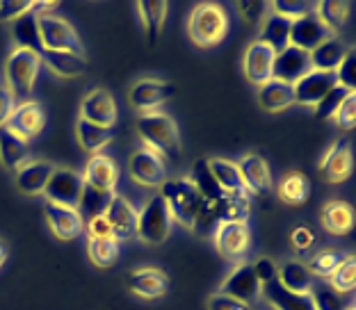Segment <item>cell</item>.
Instances as JSON below:
<instances>
[{"mask_svg": "<svg viewBox=\"0 0 356 310\" xmlns=\"http://www.w3.org/2000/svg\"><path fill=\"white\" fill-rule=\"evenodd\" d=\"M347 310H356V308H354V306H350V308H347Z\"/></svg>", "mask_w": 356, "mask_h": 310, "instance_id": "59", "label": "cell"}, {"mask_svg": "<svg viewBox=\"0 0 356 310\" xmlns=\"http://www.w3.org/2000/svg\"><path fill=\"white\" fill-rule=\"evenodd\" d=\"M32 5L35 3H0V21H5V23H14V21H19L21 16H28L32 14Z\"/></svg>", "mask_w": 356, "mask_h": 310, "instance_id": "55", "label": "cell"}, {"mask_svg": "<svg viewBox=\"0 0 356 310\" xmlns=\"http://www.w3.org/2000/svg\"><path fill=\"white\" fill-rule=\"evenodd\" d=\"M172 217H169L165 201L160 199V194L151 197L147 203L142 206V210L137 212V233L135 238L151 244V247H158V244H165L169 233H172Z\"/></svg>", "mask_w": 356, "mask_h": 310, "instance_id": "6", "label": "cell"}, {"mask_svg": "<svg viewBox=\"0 0 356 310\" xmlns=\"http://www.w3.org/2000/svg\"><path fill=\"white\" fill-rule=\"evenodd\" d=\"M210 174H213L215 183L220 185V190L224 194H249L245 181L240 176V169L233 160L226 158H208Z\"/></svg>", "mask_w": 356, "mask_h": 310, "instance_id": "31", "label": "cell"}, {"mask_svg": "<svg viewBox=\"0 0 356 310\" xmlns=\"http://www.w3.org/2000/svg\"><path fill=\"white\" fill-rule=\"evenodd\" d=\"M220 222H222L220 199H204V201H201V206H199L197 219H194L192 233L201 235V238H208V235H213V231H215Z\"/></svg>", "mask_w": 356, "mask_h": 310, "instance_id": "44", "label": "cell"}, {"mask_svg": "<svg viewBox=\"0 0 356 310\" xmlns=\"http://www.w3.org/2000/svg\"><path fill=\"white\" fill-rule=\"evenodd\" d=\"M83 231L87 233V240H105V238H112V228H110L108 219H105V215H96V217L85 219V228H83Z\"/></svg>", "mask_w": 356, "mask_h": 310, "instance_id": "52", "label": "cell"}, {"mask_svg": "<svg viewBox=\"0 0 356 310\" xmlns=\"http://www.w3.org/2000/svg\"><path fill=\"white\" fill-rule=\"evenodd\" d=\"M103 215L110 222L112 238H115L119 244H124V242L135 238V233H137V210L126 197H119V194H115L112 201H110L108 210H105Z\"/></svg>", "mask_w": 356, "mask_h": 310, "instance_id": "19", "label": "cell"}, {"mask_svg": "<svg viewBox=\"0 0 356 310\" xmlns=\"http://www.w3.org/2000/svg\"><path fill=\"white\" fill-rule=\"evenodd\" d=\"M256 99H258V105H261L265 112H272V114L283 112V110H288L290 105H295L293 85L279 83V80H274V78L258 87Z\"/></svg>", "mask_w": 356, "mask_h": 310, "instance_id": "28", "label": "cell"}, {"mask_svg": "<svg viewBox=\"0 0 356 310\" xmlns=\"http://www.w3.org/2000/svg\"><path fill=\"white\" fill-rule=\"evenodd\" d=\"M274 53L272 48H267L261 42H254L245 48V57H242V71L245 78L254 87L265 85L267 80H272V64H274Z\"/></svg>", "mask_w": 356, "mask_h": 310, "instance_id": "23", "label": "cell"}, {"mask_svg": "<svg viewBox=\"0 0 356 310\" xmlns=\"http://www.w3.org/2000/svg\"><path fill=\"white\" fill-rule=\"evenodd\" d=\"M331 121H334V124L338 128H343V130H352L354 128V124H356V92H352L350 96H347Z\"/></svg>", "mask_w": 356, "mask_h": 310, "instance_id": "50", "label": "cell"}, {"mask_svg": "<svg viewBox=\"0 0 356 310\" xmlns=\"http://www.w3.org/2000/svg\"><path fill=\"white\" fill-rule=\"evenodd\" d=\"M331 35L322 28V23L315 19L313 12L290 23V39L288 42H290V46H295L304 53H311L313 48H318Z\"/></svg>", "mask_w": 356, "mask_h": 310, "instance_id": "24", "label": "cell"}, {"mask_svg": "<svg viewBox=\"0 0 356 310\" xmlns=\"http://www.w3.org/2000/svg\"><path fill=\"white\" fill-rule=\"evenodd\" d=\"M42 62L46 64V69L55 73L58 78L71 80L83 76L87 71V62L83 55L74 53H58V51H42Z\"/></svg>", "mask_w": 356, "mask_h": 310, "instance_id": "34", "label": "cell"}, {"mask_svg": "<svg viewBox=\"0 0 356 310\" xmlns=\"http://www.w3.org/2000/svg\"><path fill=\"white\" fill-rule=\"evenodd\" d=\"M347 258L345 251H338V249H320L315 251L311 256V260L306 263L309 272L313 274V279H320V281H327L331 274L336 272L341 263Z\"/></svg>", "mask_w": 356, "mask_h": 310, "instance_id": "39", "label": "cell"}, {"mask_svg": "<svg viewBox=\"0 0 356 310\" xmlns=\"http://www.w3.org/2000/svg\"><path fill=\"white\" fill-rule=\"evenodd\" d=\"M352 92L350 89H345V87H341V85H336L334 89H331V92L325 96V99H322L318 105H315V117L318 119H334V114L338 112V108H341L343 105V101L347 99V96H350Z\"/></svg>", "mask_w": 356, "mask_h": 310, "instance_id": "47", "label": "cell"}, {"mask_svg": "<svg viewBox=\"0 0 356 310\" xmlns=\"http://www.w3.org/2000/svg\"><path fill=\"white\" fill-rule=\"evenodd\" d=\"M160 199L165 201L172 222L192 231L199 206L204 199H201V194L197 192V187L192 185L190 178L188 176L167 178V181L160 185Z\"/></svg>", "mask_w": 356, "mask_h": 310, "instance_id": "4", "label": "cell"}, {"mask_svg": "<svg viewBox=\"0 0 356 310\" xmlns=\"http://www.w3.org/2000/svg\"><path fill=\"white\" fill-rule=\"evenodd\" d=\"M53 171H55L53 162L30 158L26 165H21L14 171V183L19 187V192H23L26 197H44V190L48 181H51Z\"/></svg>", "mask_w": 356, "mask_h": 310, "instance_id": "21", "label": "cell"}, {"mask_svg": "<svg viewBox=\"0 0 356 310\" xmlns=\"http://www.w3.org/2000/svg\"><path fill=\"white\" fill-rule=\"evenodd\" d=\"M315 231L311 226H297L293 228V233H290V244H293V249L297 254H306V251L313 249L315 244Z\"/></svg>", "mask_w": 356, "mask_h": 310, "instance_id": "51", "label": "cell"}, {"mask_svg": "<svg viewBox=\"0 0 356 310\" xmlns=\"http://www.w3.org/2000/svg\"><path fill=\"white\" fill-rule=\"evenodd\" d=\"M12 39L14 48H26V51L42 53V42H39V30H37V16L28 14L21 16L19 21L12 23Z\"/></svg>", "mask_w": 356, "mask_h": 310, "instance_id": "38", "label": "cell"}, {"mask_svg": "<svg viewBox=\"0 0 356 310\" xmlns=\"http://www.w3.org/2000/svg\"><path fill=\"white\" fill-rule=\"evenodd\" d=\"M277 281L281 283L283 290L293 292V295H309L313 288V274L309 272V267L302 260H286L279 267V276Z\"/></svg>", "mask_w": 356, "mask_h": 310, "instance_id": "29", "label": "cell"}, {"mask_svg": "<svg viewBox=\"0 0 356 310\" xmlns=\"http://www.w3.org/2000/svg\"><path fill=\"white\" fill-rule=\"evenodd\" d=\"M229 35V14L217 3H201L188 14V37L197 48H215Z\"/></svg>", "mask_w": 356, "mask_h": 310, "instance_id": "1", "label": "cell"}, {"mask_svg": "<svg viewBox=\"0 0 356 310\" xmlns=\"http://www.w3.org/2000/svg\"><path fill=\"white\" fill-rule=\"evenodd\" d=\"M135 12L140 14V23H142L144 32H147L149 44L153 46L158 42V37L163 35L169 5L167 3H137Z\"/></svg>", "mask_w": 356, "mask_h": 310, "instance_id": "37", "label": "cell"}, {"mask_svg": "<svg viewBox=\"0 0 356 310\" xmlns=\"http://www.w3.org/2000/svg\"><path fill=\"white\" fill-rule=\"evenodd\" d=\"M350 3H345V0H325V3H315L311 7L313 16L322 23V28H325L331 37H336L338 32H341L347 21H350Z\"/></svg>", "mask_w": 356, "mask_h": 310, "instance_id": "27", "label": "cell"}, {"mask_svg": "<svg viewBox=\"0 0 356 310\" xmlns=\"http://www.w3.org/2000/svg\"><path fill=\"white\" fill-rule=\"evenodd\" d=\"M320 174L327 183L338 185L345 183L352 176V146L347 137H338V140L329 146L325 155L320 158Z\"/></svg>", "mask_w": 356, "mask_h": 310, "instance_id": "12", "label": "cell"}, {"mask_svg": "<svg viewBox=\"0 0 356 310\" xmlns=\"http://www.w3.org/2000/svg\"><path fill=\"white\" fill-rule=\"evenodd\" d=\"M320 224L329 235H347L354 228V208L345 201L331 199L320 210Z\"/></svg>", "mask_w": 356, "mask_h": 310, "instance_id": "25", "label": "cell"}, {"mask_svg": "<svg viewBox=\"0 0 356 310\" xmlns=\"http://www.w3.org/2000/svg\"><path fill=\"white\" fill-rule=\"evenodd\" d=\"M137 135L144 146L158 151L163 158L181 155V130L167 112H144L137 117Z\"/></svg>", "mask_w": 356, "mask_h": 310, "instance_id": "2", "label": "cell"}, {"mask_svg": "<svg viewBox=\"0 0 356 310\" xmlns=\"http://www.w3.org/2000/svg\"><path fill=\"white\" fill-rule=\"evenodd\" d=\"M336 83L341 87H345V89H350V92H354V89H356V51H354V48H350L347 55L343 57V62L338 64Z\"/></svg>", "mask_w": 356, "mask_h": 310, "instance_id": "48", "label": "cell"}, {"mask_svg": "<svg viewBox=\"0 0 356 310\" xmlns=\"http://www.w3.org/2000/svg\"><path fill=\"white\" fill-rule=\"evenodd\" d=\"M311 71V60L309 53L299 51L295 46H286L283 51L274 55V64H272V78L279 80V83L286 85H295L299 78L306 76Z\"/></svg>", "mask_w": 356, "mask_h": 310, "instance_id": "22", "label": "cell"}, {"mask_svg": "<svg viewBox=\"0 0 356 310\" xmlns=\"http://www.w3.org/2000/svg\"><path fill=\"white\" fill-rule=\"evenodd\" d=\"M327 283L338 292V295H350V292H354V288H356V260L352 254H347V258L341 263V267L329 276Z\"/></svg>", "mask_w": 356, "mask_h": 310, "instance_id": "46", "label": "cell"}, {"mask_svg": "<svg viewBox=\"0 0 356 310\" xmlns=\"http://www.w3.org/2000/svg\"><path fill=\"white\" fill-rule=\"evenodd\" d=\"M80 119L89 121V124L103 126V128H115L117 124V103L108 89L96 87L80 103Z\"/></svg>", "mask_w": 356, "mask_h": 310, "instance_id": "17", "label": "cell"}, {"mask_svg": "<svg viewBox=\"0 0 356 310\" xmlns=\"http://www.w3.org/2000/svg\"><path fill=\"white\" fill-rule=\"evenodd\" d=\"M46 126V112L42 108L39 101H21L16 103L14 112L7 119V128L16 133L19 137H23L26 142L35 140V137L42 133Z\"/></svg>", "mask_w": 356, "mask_h": 310, "instance_id": "18", "label": "cell"}, {"mask_svg": "<svg viewBox=\"0 0 356 310\" xmlns=\"http://www.w3.org/2000/svg\"><path fill=\"white\" fill-rule=\"evenodd\" d=\"M309 297L313 301L315 310H347L345 295H338V292L331 288L327 281H318L313 283V288L309 292Z\"/></svg>", "mask_w": 356, "mask_h": 310, "instance_id": "43", "label": "cell"}, {"mask_svg": "<svg viewBox=\"0 0 356 310\" xmlns=\"http://www.w3.org/2000/svg\"><path fill=\"white\" fill-rule=\"evenodd\" d=\"M76 137L80 149L89 155H99L105 151V146H110L115 140V128H103L96 124H89V121L80 119L76 121Z\"/></svg>", "mask_w": 356, "mask_h": 310, "instance_id": "30", "label": "cell"}, {"mask_svg": "<svg viewBox=\"0 0 356 310\" xmlns=\"http://www.w3.org/2000/svg\"><path fill=\"white\" fill-rule=\"evenodd\" d=\"M128 174L137 185L149 187V190H156V187L160 190V185L169 178L167 160L149 146H140L128 158Z\"/></svg>", "mask_w": 356, "mask_h": 310, "instance_id": "8", "label": "cell"}, {"mask_svg": "<svg viewBox=\"0 0 356 310\" xmlns=\"http://www.w3.org/2000/svg\"><path fill=\"white\" fill-rule=\"evenodd\" d=\"M83 176L78 171L69 169V167H55L51 181H48L44 197L48 203H58V206H67V208H76L78 210V201L80 194H83Z\"/></svg>", "mask_w": 356, "mask_h": 310, "instance_id": "11", "label": "cell"}, {"mask_svg": "<svg viewBox=\"0 0 356 310\" xmlns=\"http://www.w3.org/2000/svg\"><path fill=\"white\" fill-rule=\"evenodd\" d=\"M206 308L208 310H254V306H247V304H242V301L224 297V295H220V292H215V295L208 297Z\"/></svg>", "mask_w": 356, "mask_h": 310, "instance_id": "56", "label": "cell"}, {"mask_svg": "<svg viewBox=\"0 0 356 310\" xmlns=\"http://www.w3.org/2000/svg\"><path fill=\"white\" fill-rule=\"evenodd\" d=\"M270 12L281 16V19H288L290 23L302 19V16L311 14V7L306 3H288V0H274L270 5Z\"/></svg>", "mask_w": 356, "mask_h": 310, "instance_id": "49", "label": "cell"}, {"mask_svg": "<svg viewBox=\"0 0 356 310\" xmlns=\"http://www.w3.org/2000/svg\"><path fill=\"white\" fill-rule=\"evenodd\" d=\"M37 30L42 51H58V53H74L85 57V48L80 42L76 28L58 14H39Z\"/></svg>", "mask_w": 356, "mask_h": 310, "instance_id": "5", "label": "cell"}, {"mask_svg": "<svg viewBox=\"0 0 356 310\" xmlns=\"http://www.w3.org/2000/svg\"><path fill=\"white\" fill-rule=\"evenodd\" d=\"M7 256H10V249H7V244L0 240V269L5 267V263H7Z\"/></svg>", "mask_w": 356, "mask_h": 310, "instance_id": "58", "label": "cell"}, {"mask_svg": "<svg viewBox=\"0 0 356 310\" xmlns=\"http://www.w3.org/2000/svg\"><path fill=\"white\" fill-rule=\"evenodd\" d=\"M347 48L338 37H329L325 39L318 48H313L309 53V60H311V69L315 71H327V73H336L338 64L343 62V57L347 55Z\"/></svg>", "mask_w": 356, "mask_h": 310, "instance_id": "33", "label": "cell"}, {"mask_svg": "<svg viewBox=\"0 0 356 310\" xmlns=\"http://www.w3.org/2000/svg\"><path fill=\"white\" fill-rule=\"evenodd\" d=\"M236 165L240 169V176H242V181H245L249 197H265V194H270L274 190L272 171L263 155L245 153Z\"/></svg>", "mask_w": 356, "mask_h": 310, "instance_id": "14", "label": "cell"}, {"mask_svg": "<svg viewBox=\"0 0 356 310\" xmlns=\"http://www.w3.org/2000/svg\"><path fill=\"white\" fill-rule=\"evenodd\" d=\"M249 215H252V197L249 194H224L220 199L222 222H247Z\"/></svg>", "mask_w": 356, "mask_h": 310, "instance_id": "42", "label": "cell"}, {"mask_svg": "<svg viewBox=\"0 0 356 310\" xmlns=\"http://www.w3.org/2000/svg\"><path fill=\"white\" fill-rule=\"evenodd\" d=\"M176 94V87L167 80L160 78H140L135 80L128 89V103L133 110L144 112H156V108L172 101Z\"/></svg>", "mask_w": 356, "mask_h": 310, "instance_id": "10", "label": "cell"}, {"mask_svg": "<svg viewBox=\"0 0 356 310\" xmlns=\"http://www.w3.org/2000/svg\"><path fill=\"white\" fill-rule=\"evenodd\" d=\"M30 160V142L12 133L10 128H0V165L10 171H16Z\"/></svg>", "mask_w": 356, "mask_h": 310, "instance_id": "26", "label": "cell"}, {"mask_svg": "<svg viewBox=\"0 0 356 310\" xmlns=\"http://www.w3.org/2000/svg\"><path fill=\"white\" fill-rule=\"evenodd\" d=\"M16 108V99L10 94V89L5 85H0V128L7 126V119Z\"/></svg>", "mask_w": 356, "mask_h": 310, "instance_id": "57", "label": "cell"}, {"mask_svg": "<svg viewBox=\"0 0 356 310\" xmlns=\"http://www.w3.org/2000/svg\"><path fill=\"white\" fill-rule=\"evenodd\" d=\"M213 247L229 263H242L252 249V228L249 222H222L213 231Z\"/></svg>", "mask_w": 356, "mask_h": 310, "instance_id": "7", "label": "cell"}, {"mask_svg": "<svg viewBox=\"0 0 356 310\" xmlns=\"http://www.w3.org/2000/svg\"><path fill=\"white\" fill-rule=\"evenodd\" d=\"M112 197H115L112 192H99V190H92V187H83V194H80V201H78L80 217L89 219V217L103 215V212L108 210Z\"/></svg>", "mask_w": 356, "mask_h": 310, "instance_id": "45", "label": "cell"}, {"mask_svg": "<svg viewBox=\"0 0 356 310\" xmlns=\"http://www.w3.org/2000/svg\"><path fill=\"white\" fill-rule=\"evenodd\" d=\"M252 269H254L258 283H261V288H263V285H267V283L277 281V276H279V265L274 263L272 258H267V256L258 258L256 263L252 265Z\"/></svg>", "mask_w": 356, "mask_h": 310, "instance_id": "53", "label": "cell"}, {"mask_svg": "<svg viewBox=\"0 0 356 310\" xmlns=\"http://www.w3.org/2000/svg\"><path fill=\"white\" fill-rule=\"evenodd\" d=\"M238 12L249 23H261L265 19V14L270 12V5L261 3V0H247V3H238Z\"/></svg>", "mask_w": 356, "mask_h": 310, "instance_id": "54", "label": "cell"}, {"mask_svg": "<svg viewBox=\"0 0 356 310\" xmlns=\"http://www.w3.org/2000/svg\"><path fill=\"white\" fill-rule=\"evenodd\" d=\"M126 288L135 297L156 301L163 299L169 290V274L160 267H140L126 276Z\"/></svg>", "mask_w": 356, "mask_h": 310, "instance_id": "13", "label": "cell"}, {"mask_svg": "<svg viewBox=\"0 0 356 310\" xmlns=\"http://www.w3.org/2000/svg\"><path fill=\"white\" fill-rule=\"evenodd\" d=\"M217 292L224 297L242 301V304H247V306H254L263 299L261 297V283H258V279H256L252 263H247V260L236 263V267L224 276V281L220 283V290Z\"/></svg>", "mask_w": 356, "mask_h": 310, "instance_id": "9", "label": "cell"}, {"mask_svg": "<svg viewBox=\"0 0 356 310\" xmlns=\"http://www.w3.org/2000/svg\"><path fill=\"white\" fill-rule=\"evenodd\" d=\"M42 67V53L26 51V48H12V53L5 60V87L10 89L16 103L30 101V94L35 92Z\"/></svg>", "mask_w": 356, "mask_h": 310, "instance_id": "3", "label": "cell"}, {"mask_svg": "<svg viewBox=\"0 0 356 310\" xmlns=\"http://www.w3.org/2000/svg\"><path fill=\"white\" fill-rule=\"evenodd\" d=\"M192 185L197 187V192L201 194V199H222L224 192L220 190V185L215 183L213 174H210L208 158H199L192 165V174L188 176Z\"/></svg>", "mask_w": 356, "mask_h": 310, "instance_id": "41", "label": "cell"}, {"mask_svg": "<svg viewBox=\"0 0 356 310\" xmlns=\"http://www.w3.org/2000/svg\"><path fill=\"white\" fill-rule=\"evenodd\" d=\"M290 21L281 19V16L267 12L265 19L261 21V32H258L256 42L265 44L267 48H272L274 53L283 51L286 46H290Z\"/></svg>", "mask_w": 356, "mask_h": 310, "instance_id": "36", "label": "cell"}, {"mask_svg": "<svg viewBox=\"0 0 356 310\" xmlns=\"http://www.w3.org/2000/svg\"><path fill=\"white\" fill-rule=\"evenodd\" d=\"M277 194L288 206H304L311 197V181L304 171H288L277 183Z\"/></svg>", "mask_w": 356, "mask_h": 310, "instance_id": "32", "label": "cell"}, {"mask_svg": "<svg viewBox=\"0 0 356 310\" xmlns=\"http://www.w3.org/2000/svg\"><path fill=\"white\" fill-rule=\"evenodd\" d=\"M80 176H83L85 187L115 194L117 183H119V165L115 162V158L108 155V153L89 155L87 165H85L83 174H80Z\"/></svg>", "mask_w": 356, "mask_h": 310, "instance_id": "16", "label": "cell"}, {"mask_svg": "<svg viewBox=\"0 0 356 310\" xmlns=\"http://www.w3.org/2000/svg\"><path fill=\"white\" fill-rule=\"evenodd\" d=\"M87 256L92 260V265L108 269L119 260L121 256V244L115 238L105 240H87Z\"/></svg>", "mask_w": 356, "mask_h": 310, "instance_id": "40", "label": "cell"}, {"mask_svg": "<svg viewBox=\"0 0 356 310\" xmlns=\"http://www.w3.org/2000/svg\"><path fill=\"white\" fill-rule=\"evenodd\" d=\"M336 83V73H327V71H315L311 69L306 76H302L293 85V96H295V105H304V108H315L325 96L334 89Z\"/></svg>", "mask_w": 356, "mask_h": 310, "instance_id": "15", "label": "cell"}, {"mask_svg": "<svg viewBox=\"0 0 356 310\" xmlns=\"http://www.w3.org/2000/svg\"><path fill=\"white\" fill-rule=\"evenodd\" d=\"M261 297L274 310H315L309 295H293V292L283 290L279 281H272V283L263 285Z\"/></svg>", "mask_w": 356, "mask_h": 310, "instance_id": "35", "label": "cell"}, {"mask_svg": "<svg viewBox=\"0 0 356 310\" xmlns=\"http://www.w3.org/2000/svg\"><path fill=\"white\" fill-rule=\"evenodd\" d=\"M44 215L51 233L62 242L76 240L85 228V219L80 217V212L76 208H67V206H58V203H48L44 206Z\"/></svg>", "mask_w": 356, "mask_h": 310, "instance_id": "20", "label": "cell"}]
</instances>
